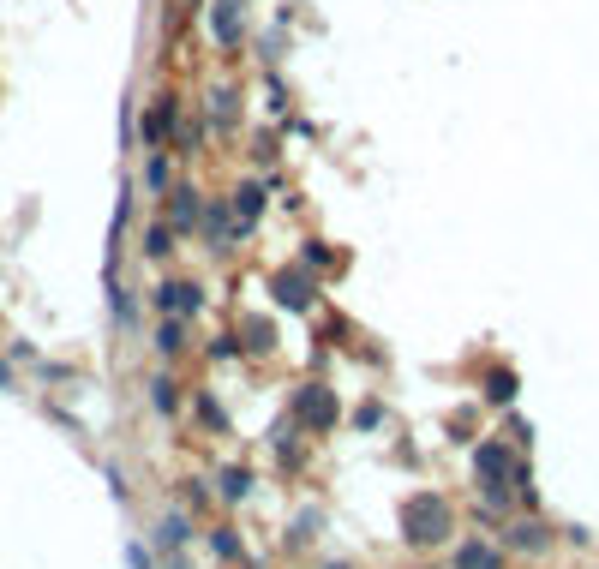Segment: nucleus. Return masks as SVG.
Returning <instances> with one entry per match:
<instances>
[{
    "instance_id": "nucleus-1",
    "label": "nucleus",
    "mask_w": 599,
    "mask_h": 569,
    "mask_svg": "<svg viewBox=\"0 0 599 569\" xmlns=\"http://www.w3.org/2000/svg\"><path fill=\"white\" fill-rule=\"evenodd\" d=\"M402 528H408L414 546H438V540L456 528V516H450V504H444L438 492H414L408 510H402Z\"/></svg>"
},
{
    "instance_id": "nucleus-2",
    "label": "nucleus",
    "mask_w": 599,
    "mask_h": 569,
    "mask_svg": "<svg viewBox=\"0 0 599 569\" xmlns=\"http://www.w3.org/2000/svg\"><path fill=\"white\" fill-rule=\"evenodd\" d=\"M474 480H480L486 492H498V486H510V444H498V438H486V444L474 450Z\"/></svg>"
},
{
    "instance_id": "nucleus-3",
    "label": "nucleus",
    "mask_w": 599,
    "mask_h": 569,
    "mask_svg": "<svg viewBox=\"0 0 599 569\" xmlns=\"http://www.w3.org/2000/svg\"><path fill=\"white\" fill-rule=\"evenodd\" d=\"M174 126H180V102H174V96H156V102H150V114H144V126H138V132H144V144H150V150H162V144H168V132H174Z\"/></svg>"
},
{
    "instance_id": "nucleus-4",
    "label": "nucleus",
    "mask_w": 599,
    "mask_h": 569,
    "mask_svg": "<svg viewBox=\"0 0 599 569\" xmlns=\"http://www.w3.org/2000/svg\"><path fill=\"white\" fill-rule=\"evenodd\" d=\"M156 306H162L168 318H192V312L204 306V294H198L192 282H162V288H156Z\"/></svg>"
},
{
    "instance_id": "nucleus-5",
    "label": "nucleus",
    "mask_w": 599,
    "mask_h": 569,
    "mask_svg": "<svg viewBox=\"0 0 599 569\" xmlns=\"http://www.w3.org/2000/svg\"><path fill=\"white\" fill-rule=\"evenodd\" d=\"M210 36L228 42V48L246 36V12H240V0H216V6H210Z\"/></svg>"
},
{
    "instance_id": "nucleus-6",
    "label": "nucleus",
    "mask_w": 599,
    "mask_h": 569,
    "mask_svg": "<svg viewBox=\"0 0 599 569\" xmlns=\"http://www.w3.org/2000/svg\"><path fill=\"white\" fill-rule=\"evenodd\" d=\"M300 420H306L312 432H324V426L336 420V396H330V390H306V396H300Z\"/></svg>"
},
{
    "instance_id": "nucleus-7",
    "label": "nucleus",
    "mask_w": 599,
    "mask_h": 569,
    "mask_svg": "<svg viewBox=\"0 0 599 569\" xmlns=\"http://www.w3.org/2000/svg\"><path fill=\"white\" fill-rule=\"evenodd\" d=\"M450 569H504V552L486 546V540H462V552H456V564Z\"/></svg>"
},
{
    "instance_id": "nucleus-8",
    "label": "nucleus",
    "mask_w": 599,
    "mask_h": 569,
    "mask_svg": "<svg viewBox=\"0 0 599 569\" xmlns=\"http://www.w3.org/2000/svg\"><path fill=\"white\" fill-rule=\"evenodd\" d=\"M510 546L528 552V558H540V552H552V528H540V522H516V528H510Z\"/></svg>"
},
{
    "instance_id": "nucleus-9",
    "label": "nucleus",
    "mask_w": 599,
    "mask_h": 569,
    "mask_svg": "<svg viewBox=\"0 0 599 569\" xmlns=\"http://www.w3.org/2000/svg\"><path fill=\"white\" fill-rule=\"evenodd\" d=\"M156 540H162V552H180V546L192 540V522H186V510H168V516H162V528H156Z\"/></svg>"
},
{
    "instance_id": "nucleus-10",
    "label": "nucleus",
    "mask_w": 599,
    "mask_h": 569,
    "mask_svg": "<svg viewBox=\"0 0 599 569\" xmlns=\"http://www.w3.org/2000/svg\"><path fill=\"white\" fill-rule=\"evenodd\" d=\"M168 216H174V234H186V228L198 222V192H186V186H180V192L168 198Z\"/></svg>"
},
{
    "instance_id": "nucleus-11",
    "label": "nucleus",
    "mask_w": 599,
    "mask_h": 569,
    "mask_svg": "<svg viewBox=\"0 0 599 569\" xmlns=\"http://www.w3.org/2000/svg\"><path fill=\"white\" fill-rule=\"evenodd\" d=\"M276 300H282V306H306V300H312L306 276H300V270H282V276H276Z\"/></svg>"
},
{
    "instance_id": "nucleus-12",
    "label": "nucleus",
    "mask_w": 599,
    "mask_h": 569,
    "mask_svg": "<svg viewBox=\"0 0 599 569\" xmlns=\"http://www.w3.org/2000/svg\"><path fill=\"white\" fill-rule=\"evenodd\" d=\"M234 210H240V234L258 222V210H264V186H240L234 192Z\"/></svg>"
},
{
    "instance_id": "nucleus-13",
    "label": "nucleus",
    "mask_w": 599,
    "mask_h": 569,
    "mask_svg": "<svg viewBox=\"0 0 599 569\" xmlns=\"http://www.w3.org/2000/svg\"><path fill=\"white\" fill-rule=\"evenodd\" d=\"M144 186H150V192H168V150H150V168H144Z\"/></svg>"
},
{
    "instance_id": "nucleus-14",
    "label": "nucleus",
    "mask_w": 599,
    "mask_h": 569,
    "mask_svg": "<svg viewBox=\"0 0 599 569\" xmlns=\"http://www.w3.org/2000/svg\"><path fill=\"white\" fill-rule=\"evenodd\" d=\"M180 348H186V330H180V318H168L156 330V354H180Z\"/></svg>"
},
{
    "instance_id": "nucleus-15",
    "label": "nucleus",
    "mask_w": 599,
    "mask_h": 569,
    "mask_svg": "<svg viewBox=\"0 0 599 569\" xmlns=\"http://www.w3.org/2000/svg\"><path fill=\"white\" fill-rule=\"evenodd\" d=\"M150 402H156V414H180V390H174L168 378H156V384H150Z\"/></svg>"
},
{
    "instance_id": "nucleus-16",
    "label": "nucleus",
    "mask_w": 599,
    "mask_h": 569,
    "mask_svg": "<svg viewBox=\"0 0 599 569\" xmlns=\"http://www.w3.org/2000/svg\"><path fill=\"white\" fill-rule=\"evenodd\" d=\"M144 252H150V258H168V252H174V234H168V222H156V228L144 234Z\"/></svg>"
},
{
    "instance_id": "nucleus-17",
    "label": "nucleus",
    "mask_w": 599,
    "mask_h": 569,
    "mask_svg": "<svg viewBox=\"0 0 599 569\" xmlns=\"http://www.w3.org/2000/svg\"><path fill=\"white\" fill-rule=\"evenodd\" d=\"M486 396H492V402H516V372H492V378H486Z\"/></svg>"
},
{
    "instance_id": "nucleus-18",
    "label": "nucleus",
    "mask_w": 599,
    "mask_h": 569,
    "mask_svg": "<svg viewBox=\"0 0 599 569\" xmlns=\"http://www.w3.org/2000/svg\"><path fill=\"white\" fill-rule=\"evenodd\" d=\"M210 546H216V558H228V564H246V552H240V540H234L228 528H216V534H210Z\"/></svg>"
},
{
    "instance_id": "nucleus-19",
    "label": "nucleus",
    "mask_w": 599,
    "mask_h": 569,
    "mask_svg": "<svg viewBox=\"0 0 599 569\" xmlns=\"http://www.w3.org/2000/svg\"><path fill=\"white\" fill-rule=\"evenodd\" d=\"M204 228H210V240L222 246V234H228V210H222V204H210V210H204Z\"/></svg>"
},
{
    "instance_id": "nucleus-20",
    "label": "nucleus",
    "mask_w": 599,
    "mask_h": 569,
    "mask_svg": "<svg viewBox=\"0 0 599 569\" xmlns=\"http://www.w3.org/2000/svg\"><path fill=\"white\" fill-rule=\"evenodd\" d=\"M222 492H228V498H240V492H246V474H240V468H228V474H222Z\"/></svg>"
},
{
    "instance_id": "nucleus-21",
    "label": "nucleus",
    "mask_w": 599,
    "mask_h": 569,
    "mask_svg": "<svg viewBox=\"0 0 599 569\" xmlns=\"http://www.w3.org/2000/svg\"><path fill=\"white\" fill-rule=\"evenodd\" d=\"M354 420H360V432H366V426H378V420H384V408H378V402H366V408H360Z\"/></svg>"
},
{
    "instance_id": "nucleus-22",
    "label": "nucleus",
    "mask_w": 599,
    "mask_h": 569,
    "mask_svg": "<svg viewBox=\"0 0 599 569\" xmlns=\"http://www.w3.org/2000/svg\"><path fill=\"white\" fill-rule=\"evenodd\" d=\"M126 564H132V569H150V558H144V546H126Z\"/></svg>"
},
{
    "instance_id": "nucleus-23",
    "label": "nucleus",
    "mask_w": 599,
    "mask_h": 569,
    "mask_svg": "<svg viewBox=\"0 0 599 569\" xmlns=\"http://www.w3.org/2000/svg\"><path fill=\"white\" fill-rule=\"evenodd\" d=\"M186 6H192V0H186Z\"/></svg>"
}]
</instances>
